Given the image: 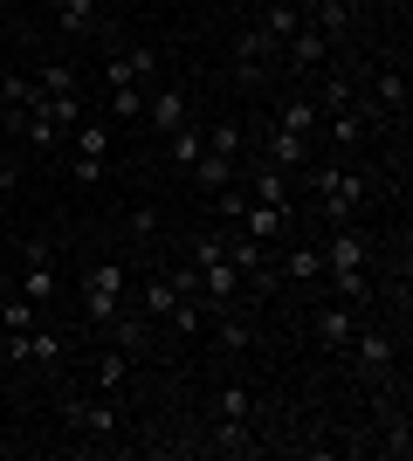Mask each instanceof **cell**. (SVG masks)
I'll list each match as a JSON object with an SVG mask.
<instances>
[{
    "instance_id": "obj_1",
    "label": "cell",
    "mask_w": 413,
    "mask_h": 461,
    "mask_svg": "<svg viewBox=\"0 0 413 461\" xmlns=\"http://www.w3.org/2000/svg\"><path fill=\"white\" fill-rule=\"evenodd\" d=\"M303 173H310V193H317L324 228L358 221V207H365V173H352V166H303Z\"/></svg>"
},
{
    "instance_id": "obj_2",
    "label": "cell",
    "mask_w": 413,
    "mask_h": 461,
    "mask_svg": "<svg viewBox=\"0 0 413 461\" xmlns=\"http://www.w3.org/2000/svg\"><path fill=\"white\" fill-rule=\"evenodd\" d=\"M76 283H83V317H90L97 330H111L124 317V269L118 262H90Z\"/></svg>"
},
{
    "instance_id": "obj_3",
    "label": "cell",
    "mask_w": 413,
    "mask_h": 461,
    "mask_svg": "<svg viewBox=\"0 0 413 461\" xmlns=\"http://www.w3.org/2000/svg\"><path fill=\"white\" fill-rule=\"evenodd\" d=\"M345 351L358 358V372H365L373 385H386V379H393V358H400V338H393V330H365V324H358Z\"/></svg>"
},
{
    "instance_id": "obj_4",
    "label": "cell",
    "mask_w": 413,
    "mask_h": 461,
    "mask_svg": "<svg viewBox=\"0 0 413 461\" xmlns=\"http://www.w3.org/2000/svg\"><path fill=\"white\" fill-rule=\"evenodd\" d=\"M373 262V241L352 228V221H337L331 241H324V276H345V269H365Z\"/></svg>"
},
{
    "instance_id": "obj_5",
    "label": "cell",
    "mask_w": 413,
    "mask_h": 461,
    "mask_svg": "<svg viewBox=\"0 0 413 461\" xmlns=\"http://www.w3.org/2000/svg\"><path fill=\"white\" fill-rule=\"evenodd\" d=\"M103 83H111V90H118V83L152 90V83H158V56H152V49H118V56L103 62Z\"/></svg>"
},
{
    "instance_id": "obj_6",
    "label": "cell",
    "mask_w": 413,
    "mask_h": 461,
    "mask_svg": "<svg viewBox=\"0 0 413 461\" xmlns=\"http://www.w3.org/2000/svg\"><path fill=\"white\" fill-rule=\"evenodd\" d=\"M220 249H228V262H235L241 276L269 283V241H256V234H241V228H220Z\"/></svg>"
},
{
    "instance_id": "obj_7",
    "label": "cell",
    "mask_w": 413,
    "mask_h": 461,
    "mask_svg": "<svg viewBox=\"0 0 413 461\" xmlns=\"http://www.w3.org/2000/svg\"><path fill=\"white\" fill-rule=\"evenodd\" d=\"M62 420L69 427H83V434H118V400H111V393H103V400H62Z\"/></svg>"
},
{
    "instance_id": "obj_8",
    "label": "cell",
    "mask_w": 413,
    "mask_h": 461,
    "mask_svg": "<svg viewBox=\"0 0 413 461\" xmlns=\"http://www.w3.org/2000/svg\"><path fill=\"white\" fill-rule=\"evenodd\" d=\"M145 124H152V131H166V138H173L179 124H186V96H179L173 83H152V90H145Z\"/></svg>"
},
{
    "instance_id": "obj_9",
    "label": "cell",
    "mask_w": 413,
    "mask_h": 461,
    "mask_svg": "<svg viewBox=\"0 0 413 461\" xmlns=\"http://www.w3.org/2000/svg\"><path fill=\"white\" fill-rule=\"evenodd\" d=\"M235 228L256 234V241H275V234H290V207H275V200H248Z\"/></svg>"
},
{
    "instance_id": "obj_10",
    "label": "cell",
    "mask_w": 413,
    "mask_h": 461,
    "mask_svg": "<svg viewBox=\"0 0 413 461\" xmlns=\"http://www.w3.org/2000/svg\"><path fill=\"white\" fill-rule=\"evenodd\" d=\"M407 111V69H379L373 96H365V117H400Z\"/></svg>"
},
{
    "instance_id": "obj_11",
    "label": "cell",
    "mask_w": 413,
    "mask_h": 461,
    "mask_svg": "<svg viewBox=\"0 0 413 461\" xmlns=\"http://www.w3.org/2000/svg\"><path fill=\"white\" fill-rule=\"evenodd\" d=\"M283 62H290V69H324V62H331V41H324L310 21H303V28L283 41Z\"/></svg>"
},
{
    "instance_id": "obj_12",
    "label": "cell",
    "mask_w": 413,
    "mask_h": 461,
    "mask_svg": "<svg viewBox=\"0 0 413 461\" xmlns=\"http://www.w3.org/2000/svg\"><path fill=\"white\" fill-rule=\"evenodd\" d=\"M310 330H317V345H324V351H345V345H352V330H358V317L345 303H324L310 317Z\"/></svg>"
},
{
    "instance_id": "obj_13",
    "label": "cell",
    "mask_w": 413,
    "mask_h": 461,
    "mask_svg": "<svg viewBox=\"0 0 413 461\" xmlns=\"http://www.w3.org/2000/svg\"><path fill=\"white\" fill-rule=\"evenodd\" d=\"M235 62H241V83H256L262 69L275 62V41L262 35V28H241V35H235Z\"/></svg>"
},
{
    "instance_id": "obj_14",
    "label": "cell",
    "mask_w": 413,
    "mask_h": 461,
    "mask_svg": "<svg viewBox=\"0 0 413 461\" xmlns=\"http://www.w3.org/2000/svg\"><path fill=\"white\" fill-rule=\"evenodd\" d=\"M262 35L275 41V56H283V41L296 35V28H303V7H296V0H269V7H262V21H256Z\"/></svg>"
},
{
    "instance_id": "obj_15",
    "label": "cell",
    "mask_w": 413,
    "mask_h": 461,
    "mask_svg": "<svg viewBox=\"0 0 413 461\" xmlns=\"http://www.w3.org/2000/svg\"><path fill=\"white\" fill-rule=\"evenodd\" d=\"M262 166H275V173H290V166H310V138H303V131H283V124H275L269 158H262Z\"/></svg>"
},
{
    "instance_id": "obj_16",
    "label": "cell",
    "mask_w": 413,
    "mask_h": 461,
    "mask_svg": "<svg viewBox=\"0 0 413 461\" xmlns=\"http://www.w3.org/2000/svg\"><path fill=\"white\" fill-rule=\"evenodd\" d=\"M317 35L324 41H337V35H352L358 28V0H324V7H317V21H310Z\"/></svg>"
},
{
    "instance_id": "obj_17",
    "label": "cell",
    "mask_w": 413,
    "mask_h": 461,
    "mask_svg": "<svg viewBox=\"0 0 413 461\" xmlns=\"http://www.w3.org/2000/svg\"><path fill=\"white\" fill-rule=\"evenodd\" d=\"M275 124H283V131H303V138H317V124H324V104H317V96H290V104L275 111Z\"/></svg>"
},
{
    "instance_id": "obj_18",
    "label": "cell",
    "mask_w": 413,
    "mask_h": 461,
    "mask_svg": "<svg viewBox=\"0 0 413 461\" xmlns=\"http://www.w3.org/2000/svg\"><path fill=\"white\" fill-rule=\"evenodd\" d=\"M186 173H193V186H200V193H220V186H235V158H220V152H200L193 166H186Z\"/></svg>"
},
{
    "instance_id": "obj_19",
    "label": "cell",
    "mask_w": 413,
    "mask_h": 461,
    "mask_svg": "<svg viewBox=\"0 0 413 461\" xmlns=\"http://www.w3.org/2000/svg\"><path fill=\"white\" fill-rule=\"evenodd\" d=\"M124 372H131V351H103V358H97V366H90V385H97V393H111V400H118V393H124Z\"/></svg>"
},
{
    "instance_id": "obj_20",
    "label": "cell",
    "mask_w": 413,
    "mask_h": 461,
    "mask_svg": "<svg viewBox=\"0 0 413 461\" xmlns=\"http://www.w3.org/2000/svg\"><path fill=\"white\" fill-rule=\"evenodd\" d=\"M331 138H337V152L365 145V96H358V104H345V111H331Z\"/></svg>"
},
{
    "instance_id": "obj_21",
    "label": "cell",
    "mask_w": 413,
    "mask_h": 461,
    "mask_svg": "<svg viewBox=\"0 0 413 461\" xmlns=\"http://www.w3.org/2000/svg\"><path fill=\"white\" fill-rule=\"evenodd\" d=\"M241 193H248V200H275V207H290V173H275V166H256Z\"/></svg>"
},
{
    "instance_id": "obj_22",
    "label": "cell",
    "mask_w": 413,
    "mask_h": 461,
    "mask_svg": "<svg viewBox=\"0 0 413 461\" xmlns=\"http://www.w3.org/2000/svg\"><path fill=\"white\" fill-rule=\"evenodd\" d=\"M111 152V117H76V158H103Z\"/></svg>"
},
{
    "instance_id": "obj_23",
    "label": "cell",
    "mask_w": 413,
    "mask_h": 461,
    "mask_svg": "<svg viewBox=\"0 0 413 461\" xmlns=\"http://www.w3.org/2000/svg\"><path fill=\"white\" fill-rule=\"evenodd\" d=\"M56 21L69 28V35H97V0H56Z\"/></svg>"
},
{
    "instance_id": "obj_24",
    "label": "cell",
    "mask_w": 413,
    "mask_h": 461,
    "mask_svg": "<svg viewBox=\"0 0 413 461\" xmlns=\"http://www.w3.org/2000/svg\"><path fill=\"white\" fill-rule=\"evenodd\" d=\"M56 269H49V255H41V262H28V276H21V296H28V303H56Z\"/></svg>"
},
{
    "instance_id": "obj_25",
    "label": "cell",
    "mask_w": 413,
    "mask_h": 461,
    "mask_svg": "<svg viewBox=\"0 0 413 461\" xmlns=\"http://www.w3.org/2000/svg\"><path fill=\"white\" fill-rule=\"evenodd\" d=\"M214 447H220V455H256V427H248V420H220L214 427Z\"/></svg>"
},
{
    "instance_id": "obj_26",
    "label": "cell",
    "mask_w": 413,
    "mask_h": 461,
    "mask_svg": "<svg viewBox=\"0 0 413 461\" xmlns=\"http://www.w3.org/2000/svg\"><path fill=\"white\" fill-rule=\"evenodd\" d=\"M173 303H179V289H173V276H145V317H173Z\"/></svg>"
},
{
    "instance_id": "obj_27",
    "label": "cell",
    "mask_w": 413,
    "mask_h": 461,
    "mask_svg": "<svg viewBox=\"0 0 413 461\" xmlns=\"http://www.w3.org/2000/svg\"><path fill=\"white\" fill-rule=\"evenodd\" d=\"M138 117H145V90H138V83H118V90H111V124H138Z\"/></svg>"
},
{
    "instance_id": "obj_28",
    "label": "cell",
    "mask_w": 413,
    "mask_h": 461,
    "mask_svg": "<svg viewBox=\"0 0 413 461\" xmlns=\"http://www.w3.org/2000/svg\"><path fill=\"white\" fill-rule=\"evenodd\" d=\"M220 420H256V393H248V385H220Z\"/></svg>"
},
{
    "instance_id": "obj_29",
    "label": "cell",
    "mask_w": 413,
    "mask_h": 461,
    "mask_svg": "<svg viewBox=\"0 0 413 461\" xmlns=\"http://www.w3.org/2000/svg\"><path fill=\"white\" fill-rule=\"evenodd\" d=\"M0 96H7L14 111H35V104H41V96H49V90H41L35 77H7V83H0Z\"/></svg>"
},
{
    "instance_id": "obj_30",
    "label": "cell",
    "mask_w": 413,
    "mask_h": 461,
    "mask_svg": "<svg viewBox=\"0 0 413 461\" xmlns=\"http://www.w3.org/2000/svg\"><path fill=\"white\" fill-rule=\"evenodd\" d=\"M290 283H317V276H324V249H290Z\"/></svg>"
},
{
    "instance_id": "obj_31",
    "label": "cell",
    "mask_w": 413,
    "mask_h": 461,
    "mask_svg": "<svg viewBox=\"0 0 413 461\" xmlns=\"http://www.w3.org/2000/svg\"><path fill=\"white\" fill-rule=\"evenodd\" d=\"M200 152H207V131H193V124H179V131H173V166H193Z\"/></svg>"
},
{
    "instance_id": "obj_32",
    "label": "cell",
    "mask_w": 413,
    "mask_h": 461,
    "mask_svg": "<svg viewBox=\"0 0 413 461\" xmlns=\"http://www.w3.org/2000/svg\"><path fill=\"white\" fill-rule=\"evenodd\" d=\"M214 338H220V345H228V351H248V345H256V330L241 324L235 310H220V330H214Z\"/></svg>"
},
{
    "instance_id": "obj_33",
    "label": "cell",
    "mask_w": 413,
    "mask_h": 461,
    "mask_svg": "<svg viewBox=\"0 0 413 461\" xmlns=\"http://www.w3.org/2000/svg\"><path fill=\"white\" fill-rule=\"evenodd\" d=\"M35 317H41V303H28V296H7V310H0L7 330H35Z\"/></svg>"
},
{
    "instance_id": "obj_34",
    "label": "cell",
    "mask_w": 413,
    "mask_h": 461,
    "mask_svg": "<svg viewBox=\"0 0 413 461\" xmlns=\"http://www.w3.org/2000/svg\"><path fill=\"white\" fill-rule=\"evenodd\" d=\"M331 283H337V296H345V303H365V296H373L365 269H345V276H331Z\"/></svg>"
},
{
    "instance_id": "obj_35",
    "label": "cell",
    "mask_w": 413,
    "mask_h": 461,
    "mask_svg": "<svg viewBox=\"0 0 413 461\" xmlns=\"http://www.w3.org/2000/svg\"><path fill=\"white\" fill-rule=\"evenodd\" d=\"M41 90H49V96H69V90H76V77H69V69H62V62H41Z\"/></svg>"
},
{
    "instance_id": "obj_36",
    "label": "cell",
    "mask_w": 413,
    "mask_h": 461,
    "mask_svg": "<svg viewBox=\"0 0 413 461\" xmlns=\"http://www.w3.org/2000/svg\"><path fill=\"white\" fill-rule=\"evenodd\" d=\"M235 145H241V131H235V124H214V131H207V152L235 158Z\"/></svg>"
},
{
    "instance_id": "obj_37",
    "label": "cell",
    "mask_w": 413,
    "mask_h": 461,
    "mask_svg": "<svg viewBox=\"0 0 413 461\" xmlns=\"http://www.w3.org/2000/svg\"><path fill=\"white\" fill-rule=\"evenodd\" d=\"M69 179H76V186H97V179H103V158H69Z\"/></svg>"
},
{
    "instance_id": "obj_38",
    "label": "cell",
    "mask_w": 413,
    "mask_h": 461,
    "mask_svg": "<svg viewBox=\"0 0 413 461\" xmlns=\"http://www.w3.org/2000/svg\"><path fill=\"white\" fill-rule=\"evenodd\" d=\"M131 234H138V241H152V234H158V213L138 207V213H131Z\"/></svg>"
},
{
    "instance_id": "obj_39",
    "label": "cell",
    "mask_w": 413,
    "mask_h": 461,
    "mask_svg": "<svg viewBox=\"0 0 413 461\" xmlns=\"http://www.w3.org/2000/svg\"><path fill=\"white\" fill-rule=\"evenodd\" d=\"M386 455H400V461H407V455H413V434H407V420H400V427H393V434H386Z\"/></svg>"
},
{
    "instance_id": "obj_40",
    "label": "cell",
    "mask_w": 413,
    "mask_h": 461,
    "mask_svg": "<svg viewBox=\"0 0 413 461\" xmlns=\"http://www.w3.org/2000/svg\"><path fill=\"white\" fill-rule=\"evenodd\" d=\"M173 289H179V296H200V269H193V262H186V269H173Z\"/></svg>"
},
{
    "instance_id": "obj_41",
    "label": "cell",
    "mask_w": 413,
    "mask_h": 461,
    "mask_svg": "<svg viewBox=\"0 0 413 461\" xmlns=\"http://www.w3.org/2000/svg\"><path fill=\"white\" fill-rule=\"evenodd\" d=\"M7 35H14V21H7V0H0V41H7Z\"/></svg>"
}]
</instances>
